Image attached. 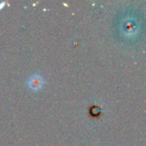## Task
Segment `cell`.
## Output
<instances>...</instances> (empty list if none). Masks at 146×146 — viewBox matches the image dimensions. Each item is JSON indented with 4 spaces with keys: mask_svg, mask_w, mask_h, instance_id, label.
<instances>
[{
    "mask_svg": "<svg viewBox=\"0 0 146 146\" xmlns=\"http://www.w3.org/2000/svg\"><path fill=\"white\" fill-rule=\"evenodd\" d=\"M29 85L31 86L32 88L33 89H37L38 87L41 86L42 85V80L39 76H33L31 78L30 80V82H29Z\"/></svg>",
    "mask_w": 146,
    "mask_h": 146,
    "instance_id": "6da1fadb",
    "label": "cell"
}]
</instances>
